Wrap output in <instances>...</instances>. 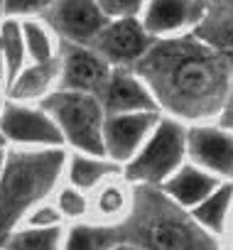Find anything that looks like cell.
<instances>
[{
	"label": "cell",
	"mask_w": 233,
	"mask_h": 250,
	"mask_svg": "<svg viewBox=\"0 0 233 250\" xmlns=\"http://www.w3.org/2000/svg\"><path fill=\"white\" fill-rule=\"evenodd\" d=\"M54 206L59 208V213L64 216V221L79 223L84 218L91 216V196L88 191L74 187V184H64L54 191Z\"/></svg>",
	"instance_id": "603a6c76"
},
{
	"label": "cell",
	"mask_w": 233,
	"mask_h": 250,
	"mask_svg": "<svg viewBox=\"0 0 233 250\" xmlns=\"http://www.w3.org/2000/svg\"><path fill=\"white\" fill-rule=\"evenodd\" d=\"M187 160V123L162 115L140 152L123 167V174L133 187H162Z\"/></svg>",
	"instance_id": "5b68a950"
},
{
	"label": "cell",
	"mask_w": 233,
	"mask_h": 250,
	"mask_svg": "<svg viewBox=\"0 0 233 250\" xmlns=\"http://www.w3.org/2000/svg\"><path fill=\"white\" fill-rule=\"evenodd\" d=\"M191 213L201 228H206L216 238H223L233 216V182H223L211 196H206L196 208H191Z\"/></svg>",
	"instance_id": "d6986e66"
},
{
	"label": "cell",
	"mask_w": 233,
	"mask_h": 250,
	"mask_svg": "<svg viewBox=\"0 0 233 250\" xmlns=\"http://www.w3.org/2000/svg\"><path fill=\"white\" fill-rule=\"evenodd\" d=\"M64 226H20L18 230L10 233L5 245L0 250H62L64 248Z\"/></svg>",
	"instance_id": "44dd1931"
},
{
	"label": "cell",
	"mask_w": 233,
	"mask_h": 250,
	"mask_svg": "<svg viewBox=\"0 0 233 250\" xmlns=\"http://www.w3.org/2000/svg\"><path fill=\"white\" fill-rule=\"evenodd\" d=\"M216 120L233 130V91H231V96H228V101H226V105H223V110H221V115Z\"/></svg>",
	"instance_id": "4316f807"
},
{
	"label": "cell",
	"mask_w": 233,
	"mask_h": 250,
	"mask_svg": "<svg viewBox=\"0 0 233 250\" xmlns=\"http://www.w3.org/2000/svg\"><path fill=\"white\" fill-rule=\"evenodd\" d=\"M187 155L218 179L233 182V130L218 120L187 125Z\"/></svg>",
	"instance_id": "ba28073f"
},
{
	"label": "cell",
	"mask_w": 233,
	"mask_h": 250,
	"mask_svg": "<svg viewBox=\"0 0 233 250\" xmlns=\"http://www.w3.org/2000/svg\"><path fill=\"white\" fill-rule=\"evenodd\" d=\"M91 218L101 223L118 226L128 218L135 199V187L126 179V174L110 177L101 187H96L91 194Z\"/></svg>",
	"instance_id": "9a60e30c"
},
{
	"label": "cell",
	"mask_w": 233,
	"mask_h": 250,
	"mask_svg": "<svg viewBox=\"0 0 233 250\" xmlns=\"http://www.w3.org/2000/svg\"><path fill=\"white\" fill-rule=\"evenodd\" d=\"M110 250H140L138 245H133V243H128V240H123V243H118L115 248H110Z\"/></svg>",
	"instance_id": "f546056e"
},
{
	"label": "cell",
	"mask_w": 233,
	"mask_h": 250,
	"mask_svg": "<svg viewBox=\"0 0 233 250\" xmlns=\"http://www.w3.org/2000/svg\"><path fill=\"white\" fill-rule=\"evenodd\" d=\"M42 20L54 30L59 42L93 44L101 30L108 25L98 0H54Z\"/></svg>",
	"instance_id": "9c48e42d"
},
{
	"label": "cell",
	"mask_w": 233,
	"mask_h": 250,
	"mask_svg": "<svg viewBox=\"0 0 233 250\" xmlns=\"http://www.w3.org/2000/svg\"><path fill=\"white\" fill-rule=\"evenodd\" d=\"M5 160H8V147H0V177H3L5 169Z\"/></svg>",
	"instance_id": "4dcf8cb0"
},
{
	"label": "cell",
	"mask_w": 233,
	"mask_h": 250,
	"mask_svg": "<svg viewBox=\"0 0 233 250\" xmlns=\"http://www.w3.org/2000/svg\"><path fill=\"white\" fill-rule=\"evenodd\" d=\"M118 226L123 240L140 250H223L221 238L201 228L194 213L160 187H135L133 208Z\"/></svg>",
	"instance_id": "3957f363"
},
{
	"label": "cell",
	"mask_w": 233,
	"mask_h": 250,
	"mask_svg": "<svg viewBox=\"0 0 233 250\" xmlns=\"http://www.w3.org/2000/svg\"><path fill=\"white\" fill-rule=\"evenodd\" d=\"M221 245H223V250H233V216H231V223H228V228L221 238Z\"/></svg>",
	"instance_id": "83f0119b"
},
{
	"label": "cell",
	"mask_w": 233,
	"mask_h": 250,
	"mask_svg": "<svg viewBox=\"0 0 233 250\" xmlns=\"http://www.w3.org/2000/svg\"><path fill=\"white\" fill-rule=\"evenodd\" d=\"M118 243H123L121 226L101 221H79L71 228H66L62 250H110Z\"/></svg>",
	"instance_id": "ac0fdd59"
},
{
	"label": "cell",
	"mask_w": 233,
	"mask_h": 250,
	"mask_svg": "<svg viewBox=\"0 0 233 250\" xmlns=\"http://www.w3.org/2000/svg\"><path fill=\"white\" fill-rule=\"evenodd\" d=\"M101 105L106 115L115 113H140V110H157V101L145 83V79L130 66H113L108 83L101 91Z\"/></svg>",
	"instance_id": "4fadbf2b"
},
{
	"label": "cell",
	"mask_w": 233,
	"mask_h": 250,
	"mask_svg": "<svg viewBox=\"0 0 233 250\" xmlns=\"http://www.w3.org/2000/svg\"><path fill=\"white\" fill-rule=\"evenodd\" d=\"M135 71L150 86L160 113L187 125L216 120L233 91L231 57L199 32L157 40Z\"/></svg>",
	"instance_id": "6da1fadb"
},
{
	"label": "cell",
	"mask_w": 233,
	"mask_h": 250,
	"mask_svg": "<svg viewBox=\"0 0 233 250\" xmlns=\"http://www.w3.org/2000/svg\"><path fill=\"white\" fill-rule=\"evenodd\" d=\"M57 88H59V57L42 64H27L8 83V96L10 101L20 103H42Z\"/></svg>",
	"instance_id": "2e32d148"
},
{
	"label": "cell",
	"mask_w": 233,
	"mask_h": 250,
	"mask_svg": "<svg viewBox=\"0 0 233 250\" xmlns=\"http://www.w3.org/2000/svg\"><path fill=\"white\" fill-rule=\"evenodd\" d=\"M3 105H5V101H3V93H0V113H3Z\"/></svg>",
	"instance_id": "d6a6232c"
},
{
	"label": "cell",
	"mask_w": 233,
	"mask_h": 250,
	"mask_svg": "<svg viewBox=\"0 0 233 250\" xmlns=\"http://www.w3.org/2000/svg\"><path fill=\"white\" fill-rule=\"evenodd\" d=\"M22 226H40V228L64 226V216L59 213V208L54 206V201H44V204H40L35 211H30V216L25 218Z\"/></svg>",
	"instance_id": "484cf974"
},
{
	"label": "cell",
	"mask_w": 233,
	"mask_h": 250,
	"mask_svg": "<svg viewBox=\"0 0 233 250\" xmlns=\"http://www.w3.org/2000/svg\"><path fill=\"white\" fill-rule=\"evenodd\" d=\"M223 184V179H218L216 174H211V172H206L204 167H199V165H194V162H184L160 189L172 199V201H177L179 206H184V208H196L206 196H211L218 187Z\"/></svg>",
	"instance_id": "5bb4252c"
},
{
	"label": "cell",
	"mask_w": 233,
	"mask_h": 250,
	"mask_svg": "<svg viewBox=\"0 0 233 250\" xmlns=\"http://www.w3.org/2000/svg\"><path fill=\"white\" fill-rule=\"evenodd\" d=\"M0 133L15 147H66L54 118L42 103L5 101L0 113Z\"/></svg>",
	"instance_id": "8992f818"
},
{
	"label": "cell",
	"mask_w": 233,
	"mask_h": 250,
	"mask_svg": "<svg viewBox=\"0 0 233 250\" xmlns=\"http://www.w3.org/2000/svg\"><path fill=\"white\" fill-rule=\"evenodd\" d=\"M0 42L5 52V64H8V83L30 64L27 59V47H25V35H22V20L5 18L0 22ZM5 83V86H8Z\"/></svg>",
	"instance_id": "7402d4cb"
},
{
	"label": "cell",
	"mask_w": 233,
	"mask_h": 250,
	"mask_svg": "<svg viewBox=\"0 0 233 250\" xmlns=\"http://www.w3.org/2000/svg\"><path fill=\"white\" fill-rule=\"evenodd\" d=\"M22 35H25V47H27L30 64H42V62H52V59L59 57L62 42L42 18L22 20Z\"/></svg>",
	"instance_id": "ffe728a7"
},
{
	"label": "cell",
	"mask_w": 233,
	"mask_h": 250,
	"mask_svg": "<svg viewBox=\"0 0 233 250\" xmlns=\"http://www.w3.org/2000/svg\"><path fill=\"white\" fill-rule=\"evenodd\" d=\"M66 147H13L0 177V248L30 211L44 204L66 172Z\"/></svg>",
	"instance_id": "7a4b0ae2"
},
{
	"label": "cell",
	"mask_w": 233,
	"mask_h": 250,
	"mask_svg": "<svg viewBox=\"0 0 233 250\" xmlns=\"http://www.w3.org/2000/svg\"><path fill=\"white\" fill-rule=\"evenodd\" d=\"M113 66L88 44L62 42L59 49V88L101 96Z\"/></svg>",
	"instance_id": "7c38bea8"
},
{
	"label": "cell",
	"mask_w": 233,
	"mask_h": 250,
	"mask_svg": "<svg viewBox=\"0 0 233 250\" xmlns=\"http://www.w3.org/2000/svg\"><path fill=\"white\" fill-rule=\"evenodd\" d=\"M101 10L106 13L108 20L115 18H140L148 0H98Z\"/></svg>",
	"instance_id": "d4e9b609"
},
{
	"label": "cell",
	"mask_w": 233,
	"mask_h": 250,
	"mask_svg": "<svg viewBox=\"0 0 233 250\" xmlns=\"http://www.w3.org/2000/svg\"><path fill=\"white\" fill-rule=\"evenodd\" d=\"M0 83H8V64H5V52H3V42H0Z\"/></svg>",
	"instance_id": "f1b7e54d"
},
{
	"label": "cell",
	"mask_w": 233,
	"mask_h": 250,
	"mask_svg": "<svg viewBox=\"0 0 233 250\" xmlns=\"http://www.w3.org/2000/svg\"><path fill=\"white\" fill-rule=\"evenodd\" d=\"M5 15V0H0V18Z\"/></svg>",
	"instance_id": "1f68e13d"
},
{
	"label": "cell",
	"mask_w": 233,
	"mask_h": 250,
	"mask_svg": "<svg viewBox=\"0 0 233 250\" xmlns=\"http://www.w3.org/2000/svg\"><path fill=\"white\" fill-rule=\"evenodd\" d=\"M118 174H123V165L113 162L106 155H86V152H69L66 172H64L69 184L88 194L103 182H108L110 177H118Z\"/></svg>",
	"instance_id": "e0dca14e"
},
{
	"label": "cell",
	"mask_w": 233,
	"mask_h": 250,
	"mask_svg": "<svg viewBox=\"0 0 233 250\" xmlns=\"http://www.w3.org/2000/svg\"><path fill=\"white\" fill-rule=\"evenodd\" d=\"M0 147H5V138H3V133H0Z\"/></svg>",
	"instance_id": "836d02e7"
},
{
	"label": "cell",
	"mask_w": 233,
	"mask_h": 250,
	"mask_svg": "<svg viewBox=\"0 0 233 250\" xmlns=\"http://www.w3.org/2000/svg\"><path fill=\"white\" fill-rule=\"evenodd\" d=\"M160 118H162V113H157V110L106 115V125H103L106 157H110L113 162L126 167L140 152V147L148 143V138L157 128Z\"/></svg>",
	"instance_id": "8fae6325"
},
{
	"label": "cell",
	"mask_w": 233,
	"mask_h": 250,
	"mask_svg": "<svg viewBox=\"0 0 233 250\" xmlns=\"http://www.w3.org/2000/svg\"><path fill=\"white\" fill-rule=\"evenodd\" d=\"M209 0H148L140 15L155 40H172L201 32Z\"/></svg>",
	"instance_id": "30bf717a"
},
{
	"label": "cell",
	"mask_w": 233,
	"mask_h": 250,
	"mask_svg": "<svg viewBox=\"0 0 233 250\" xmlns=\"http://www.w3.org/2000/svg\"><path fill=\"white\" fill-rule=\"evenodd\" d=\"M54 0H5V18L15 20H30V18H42Z\"/></svg>",
	"instance_id": "cb8c5ba5"
},
{
	"label": "cell",
	"mask_w": 233,
	"mask_h": 250,
	"mask_svg": "<svg viewBox=\"0 0 233 250\" xmlns=\"http://www.w3.org/2000/svg\"><path fill=\"white\" fill-rule=\"evenodd\" d=\"M42 105L54 118L57 128L64 138V145L71 147V152L106 155V147H103L106 110L98 96L57 88L42 101Z\"/></svg>",
	"instance_id": "277c9868"
},
{
	"label": "cell",
	"mask_w": 233,
	"mask_h": 250,
	"mask_svg": "<svg viewBox=\"0 0 233 250\" xmlns=\"http://www.w3.org/2000/svg\"><path fill=\"white\" fill-rule=\"evenodd\" d=\"M157 40L148 32L140 18H115L101 30L91 44L110 66H130L135 69Z\"/></svg>",
	"instance_id": "52a82bcc"
}]
</instances>
